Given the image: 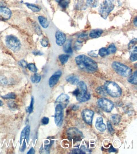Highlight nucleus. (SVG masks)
<instances>
[{
    "instance_id": "obj_47",
    "label": "nucleus",
    "mask_w": 137,
    "mask_h": 154,
    "mask_svg": "<svg viewBox=\"0 0 137 154\" xmlns=\"http://www.w3.org/2000/svg\"><path fill=\"white\" fill-rule=\"evenodd\" d=\"M33 54L35 56H38V55H42V53L40 51H34L33 52Z\"/></svg>"
},
{
    "instance_id": "obj_13",
    "label": "nucleus",
    "mask_w": 137,
    "mask_h": 154,
    "mask_svg": "<svg viewBox=\"0 0 137 154\" xmlns=\"http://www.w3.org/2000/svg\"><path fill=\"white\" fill-rule=\"evenodd\" d=\"M30 127L29 125H27L22 130L21 134L20 139V145H21L23 140L26 139L27 143H28L30 140Z\"/></svg>"
},
{
    "instance_id": "obj_52",
    "label": "nucleus",
    "mask_w": 137,
    "mask_h": 154,
    "mask_svg": "<svg viewBox=\"0 0 137 154\" xmlns=\"http://www.w3.org/2000/svg\"><path fill=\"white\" fill-rule=\"evenodd\" d=\"M3 104L4 103L1 100H0V106H2L3 105Z\"/></svg>"
},
{
    "instance_id": "obj_15",
    "label": "nucleus",
    "mask_w": 137,
    "mask_h": 154,
    "mask_svg": "<svg viewBox=\"0 0 137 154\" xmlns=\"http://www.w3.org/2000/svg\"><path fill=\"white\" fill-rule=\"evenodd\" d=\"M70 97L68 95L62 94L56 100V102L58 103L63 108H65L69 102Z\"/></svg>"
},
{
    "instance_id": "obj_19",
    "label": "nucleus",
    "mask_w": 137,
    "mask_h": 154,
    "mask_svg": "<svg viewBox=\"0 0 137 154\" xmlns=\"http://www.w3.org/2000/svg\"><path fill=\"white\" fill-rule=\"evenodd\" d=\"M71 41L70 40H68L66 41L64 44L63 50L67 54H71L73 53V49L71 47Z\"/></svg>"
},
{
    "instance_id": "obj_43",
    "label": "nucleus",
    "mask_w": 137,
    "mask_h": 154,
    "mask_svg": "<svg viewBox=\"0 0 137 154\" xmlns=\"http://www.w3.org/2000/svg\"><path fill=\"white\" fill-rule=\"evenodd\" d=\"M49 122V119L48 118L44 117L43 118L42 120V123L43 125H47L48 124Z\"/></svg>"
},
{
    "instance_id": "obj_53",
    "label": "nucleus",
    "mask_w": 137,
    "mask_h": 154,
    "mask_svg": "<svg viewBox=\"0 0 137 154\" xmlns=\"http://www.w3.org/2000/svg\"><path fill=\"white\" fill-rule=\"evenodd\" d=\"M57 2H60V1H61V0H55Z\"/></svg>"
},
{
    "instance_id": "obj_35",
    "label": "nucleus",
    "mask_w": 137,
    "mask_h": 154,
    "mask_svg": "<svg viewBox=\"0 0 137 154\" xmlns=\"http://www.w3.org/2000/svg\"><path fill=\"white\" fill-rule=\"evenodd\" d=\"M107 127L108 130L110 133L111 135H113L115 133V131L114 129H113L112 126L111 125V122L109 121H108L107 122Z\"/></svg>"
},
{
    "instance_id": "obj_44",
    "label": "nucleus",
    "mask_w": 137,
    "mask_h": 154,
    "mask_svg": "<svg viewBox=\"0 0 137 154\" xmlns=\"http://www.w3.org/2000/svg\"><path fill=\"white\" fill-rule=\"evenodd\" d=\"M19 65H20L22 67L24 68H26L28 67V65L27 62L24 60L20 61Z\"/></svg>"
},
{
    "instance_id": "obj_36",
    "label": "nucleus",
    "mask_w": 137,
    "mask_h": 154,
    "mask_svg": "<svg viewBox=\"0 0 137 154\" xmlns=\"http://www.w3.org/2000/svg\"><path fill=\"white\" fill-rule=\"evenodd\" d=\"M8 105L11 109L15 110L17 108V105L14 101H10L8 102Z\"/></svg>"
},
{
    "instance_id": "obj_17",
    "label": "nucleus",
    "mask_w": 137,
    "mask_h": 154,
    "mask_svg": "<svg viewBox=\"0 0 137 154\" xmlns=\"http://www.w3.org/2000/svg\"><path fill=\"white\" fill-rule=\"evenodd\" d=\"M103 31L101 29H95L91 31L89 34V37L93 39H96L99 37L102 34Z\"/></svg>"
},
{
    "instance_id": "obj_8",
    "label": "nucleus",
    "mask_w": 137,
    "mask_h": 154,
    "mask_svg": "<svg viewBox=\"0 0 137 154\" xmlns=\"http://www.w3.org/2000/svg\"><path fill=\"white\" fill-rule=\"evenodd\" d=\"M67 134L68 138L74 141H81L83 138V133L77 128H70L68 130Z\"/></svg>"
},
{
    "instance_id": "obj_50",
    "label": "nucleus",
    "mask_w": 137,
    "mask_h": 154,
    "mask_svg": "<svg viewBox=\"0 0 137 154\" xmlns=\"http://www.w3.org/2000/svg\"><path fill=\"white\" fill-rule=\"evenodd\" d=\"M134 25L136 27H137V17H136V18L134 19Z\"/></svg>"
},
{
    "instance_id": "obj_6",
    "label": "nucleus",
    "mask_w": 137,
    "mask_h": 154,
    "mask_svg": "<svg viewBox=\"0 0 137 154\" xmlns=\"http://www.w3.org/2000/svg\"><path fill=\"white\" fill-rule=\"evenodd\" d=\"M5 42L7 46L14 52L19 51L21 48L19 40L13 35H9L6 37Z\"/></svg>"
},
{
    "instance_id": "obj_45",
    "label": "nucleus",
    "mask_w": 137,
    "mask_h": 154,
    "mask_svg": "<svg viewBox=\"0 0 137 154\" xmlns=\"http://www.w3.org/2000/svg\"><path fill=\"white\" fill-rule=\"evenodd\" d=\"M26 142L25 140H24V142H23L22 146V147H21L20 150L21 152H23L25 151V150L26 149Z\"/></svg>"
},
{
    "instance_id": "obj_12",
    "label": "nucleus",
    "mask_w": 137,
    "mask_h": 154,
    "mask_svg": "<svg viewBox=\"0 0 137 154\" xmlns=\"http://www.w3.org/2000/svg\"><path fill=\"white\" fill-rule=\"evenodd\" d=\"M56 43L59 46H62L66 41V35L62 32L58 31L55 34Z\"/></svg>"
},
{
    "instance_id": "obj_37",
    "label": "nucleus",
    "mask_w": 137,
    "mask_h": 154,
    "mask_svg": "<svg viewBox=\"0 0 137 154\" xmlns=\"http://www.w3.org/2000/svg\"><path fill=\"white\" fill-rule=\"evenodd\" d=\"M137 43V39L134 38L129 43L128 45V48L129 50H132L134 48V46Z\"/></svg>"
},
{
    "instance_id": "obj_11",
    "label": "nucleus",
    "mask_w": 137,
    "mask_h": 154,
    "mask_svg": "<svg viewBox=\"0 0 137 154\" xmlns=\"http://www.w3.org/2000/svg\"><path fill=\"white\" fill-rule=\"evenodd\" d=\"M12 12L11 10L6 7H0V20H8L11 16Z\"/></svg>"
},
{
    "instance_id": "obj_21",
    "label": "nucleus",
    "mask_w": 137,
    "mask_h": 154,
    "mask_svg": "<svg viewBox=\"0 0 137 154\" xmlns=\"http://www.w3.org/2000/svg\"><path fill=\"white\" fill-rule=\"evenodd\" d=\"M137 72L135 71L134 74H132L129 77L128 79V81L129 82L132 84L136 85L137 84Z\"/></svg>"
},
{
    "instance_id": "obj_25",
    "label": "nucleus",
    "mask_w": 137,
    "mask_h": 154,
    "mask_svg": "<svg viewBox=\"0 0 137 154\" xmlns=\"http://www.w3.org/2000/svg\"><path fill=\"white\" fill-rule=\"evenodd\" d=\"M99 0H87V5L91 8L97 7L98 4Z\"/></svg>"
},
{
    "instance_id": "obj_30",
    "label": "nucleus",
    "mask_w": 137,
    "mask_h": 154,
    "mask_svg": "<svg viewBox=\"0 0 137 154\" xmlns=\"http://www.w3.org/2000/svg\"><path fill=\"white\" fill-rule=\"evenodd\" d=\"M107 50L109 54H113L116 51L117 48L114 44H111L107 48Z\"/></svg>"
},
{
    "instance_id": "obj_31",
    "label": "nucleus",
    "mask_w": 137,
    "mask_h": 154,
    "mask_svg": "<svg viewBox=\"0 0 137 154\" xmlns=\"http://www.w3.org/2000/svg\"><path fill=\"white\" fill-rule=\"evenodd\" d=\"M34 103V97L32 96V99H31V101L30 105L26 109L27 112L30 114L32 113L33 111Z\"/></svg>"
},
{
    "instance_id": "obj_29",
    "label": "nucleus",
    "mask_w": 137,
    "mask_h": 154,
    "mask_svg": "<svg viewBox=\"0 0 137 154\" xmlns=\"http://www.w3.org/2000/svg\"><path fill=\"white\" fill-rule=\"evenodd\" d=\"M16 97V95L13 92L9 93L2 96V98L4 99H14Z\"/></svg>"
},
{
    "instance_id": "obj_26",
    "label": "nucleus",
    "mask_w": 137,
    "mask_h": 154,
    "mask_svg": "<svg viewBox=\"0 0 137 154\" xmlns=\"http://www.w3.org/2000/svg\"><path fill=\"white\" fill-rule=\"evenodd\" d=\"M137 47H136L134 48V50L132 52H131L130 55V59L131 61L132 62H135L137 61Z\"/></svg>"
},
{
    "instance_id": "obj_3",
    "label": "nucleus",
    "mask_w": 137,
    "mask_h": 154,
    "mask_svg": "<svg viewBox=\"0 0 137 154\" xmlns=\"http://www.w3.org/2000/svg\"><path fill=\"white\" fill-rule=\"evenodd\" d=\"M104 87L107 93L112 97H120L122 95V91L120 87L118 84L114 82H106L104 84Z\"/></svg>"
},
{
    "instance_id": "obj_34",
    "label": "nucleus",
    "mask_w": 137,
    "mask_h": 154,
    "mask_svg": "<svg viewBox=\"0 0 137 154\" xmlns=\"http://www.w3.org/2000/svg\"><path fill=\"white\" fill-rule=\"evenodd\" d=\"M27 67L28 68L29 70H30L31 72H33L36 73L37 71H38V69H37L36 65L34 64H32V63H31V64H28V67Z\"/></svg>"
},
{
    "instance_id": "obj_23",
    "label": "nucleus",
    "mask_w": 137,
    "mask_h": 154,
    "mask_svg": "<svg viewBox=\"0 0 137 154\" xmlns=\"http://www.w3.org/2000/svg\"><path fill=\"white\" fill-rule=\"evenodd\" d=\"M111 122L113 123L114 125H118L120 121V116L118 114H114L111 117Z\"/></svg>"
},
{
    "instance_id": "obj_16",
    "label": "nucleus",
    "mask_w": 137,
    "mask_h": 154,
    "mask_svg": "<svg viewBox=\"0 0 137 154\" xmlns=\"http://www.w3.org/2000/svg\"><path fill=\"white\" fill-rule=\"evenodd\" d=\"M95 126L97 129L101 132L105 131L106 129V127L103 122V118L101 117L97 118V119Z\"/></svg>"
},
{
    "instance_id": "obj_46",
    "label": "nucleus",
    "mask_w": 137,
    "mask_h": 154,
    "mask_svg": "<svg viewBox=\"0 0 137 154\" xmlns=\"http://www.w3.org/2000/svg\"><path fill=\"white\" fill-rule=\"evenodd\" d=\"M73 153H84L85 154V153L83 152L82 150L81 149H74L73 151Z\"/></svg>"
},
{
    "instance_id": "obj_22",
    "label": "nucleus",
    "mask_w": 137,
    "mask_h": 154,
    "mask_svg": "<svg viewBox=\"0 0 137 154\" xmlns=\"http://www.w3.org/2000/svg\"><path fill=\"white\" fill-rule=\"evenodd\" d=\"M42 77L41 75L38 74H35L31 77V81L33 83L38 84L40 82Z\"/></svg>"
},
{
    "instance_id": "obj_2",
    "label": "nucleus",
    "mask_w": 137,
    "mask_h": 154,
    "mask_svg": "<svg viewBox=\"0 0 137 154\" xmlns=\"http://www.w3.org/2000/svg\"><path fill=\"white\" fill-rule=\"evenodd\" d=\"M77 88L73 92L78 101L85 102L89 100L91 95L87 91V85L83 81L79 82L77 84Z\"/></svg>"
},
{
    "instance_id": "obj_14",
    "label": "nucleus",
    "mask_w": 137,
    "mask_h": 154,
    "mask_svg": "<svg viewBox=\"0 0 137 154\" xmlns=\"http://www.w3.org/2000/svg\"><path fill=\"white\" fill-rule=\"evenodd\" d=\"M62 74V72L60 71H58L57 72H56L50 78L49 80V84L50 87H53L57 84Z\"/></svg>"
},
{
    "instance_id": "obj_33",
    "label": "nucleus",
    "mask_w": 137,
    "mask_h": 154,
    "mask_svg": "<svg viewBox=\"0 0 137 154\" xmlns=\"http://www.w3.org/2000/svg\"><path fill=\"white\" fill-rule=\"evenodd\" d=\"M98 54L102 57H105L109 55L107 49L105 48H102L100 49L99 51Z\"/></svg>"
},
{
    "instance_id": "obj_24",
    "label": "nucleus",
    "mask_w": 137,
    "mask_h": 154,
    "mask_svg": "<svg viewBox=\"0 0 137 154\" xmlns=\"http://www.w3.org/2000/svg\"><path fill=\"white\" fill-rule=\"evenodd\" d=\"M69 56L68 54H61L59 56V59L62 65H64L67 62Z\"/></svg>"
},
{
    "instance_id": "obj_48",
    "label": "nucleus",
    "mask_w": 137,
    "mask_h": 154,
    "mask_svg": "<svg viewBox=\"0 0 137 154\" xmlns=\"http://www.w3.org/2000/svg\"><path fill=\"white\" fill-rule=\"evenodd\" d=\"M35 150L34 149V148L33 147L31 148L29 150L27 154H35Z\"/></svg>"
},
{
    "instance_id": "obj_41",
    "label": "nucleus",
    "mask_w": 137,
    "mask_h": 154,
    "mask_svg": "<svg viewBox=\"0 0 137 154\" xmlns=\"http://www.w3.org/2000/svg\"><path fill=\"white\" fill-rule=\"evenodd\" d=\"M88 55L91 57L93 58H97L98 56V54H97L96 51H90L88 53Z\"/></svg>"
},
{
    "instance_id": "obj_1",
    "label": "nucleus",
    "mask_w": 137,
    "mask_h": 154,
    "mask_svg": "<svg viewBox=\"0 0 137 154\" xmlns=\"http://www.w3.org/2000/svg\"><path fill=\"white\" fill-rule=\"evenodd\" d=\"M76 64L82 71L89 74H94L98 70L96 62L85 55H81L76 57Z\"/></svg>"
},
{
    "instance_id": "obj_20",
    "label": "nucleus",
    "mask_w": 137,
    "mask_h": 154,
    "mask_svg": "<svg viewBox=\"0 0 137 154\" xmlns=\"http://www.w3.org/2000/svg\"><path fill=\"white\" fill-rule=\"evenodd\" d=\"M38 20L40 23V24L41 26L43 27L44 28H47L49 25V23L48 21V20L46 18L42 16H40L38 17Z\"/></svg>"
},
{
    "instance_id": "obj_49",
    "label": "nucleus",
    "mask_w": 137,
    "mask_h": 154,
    "mask_svg": "<svg viewBox=\"0 0 137 154\" xmlns=\"http://www.w3.org/2000/svg\"><path fill=\"white\" fill-rule=\"evenodd\" d=\"M79 106L75 105L73 106V110H74L76 111L79 109Z\"/></svg>"
},
{
    "instance_id": "obj_51",
    "label": "nucleus",
    "mask_w": 137,
    "mask_h": 154,
    "mask_svg": "<svg viewBox=\"0 0 137 154\" xmlns=\"http://www.w3.org/2000/svg\"><path fill=\"white\" fill-rule=\"evenodd\" d=\"M116 151V149H114L113 148V147H111L110 148L109 150V152H115Z\"/></svg>"
},
{
    "instance_id": "obj_39",
    "label": "nucleus",
    "mask_w": 137,
    "mask_h": 154,
    "mask_svg": "<svg viewBox=\"0 0 137 154\" xmlns=\"http://www.w3.org/2000/svg\"><path fill=\"white\" fill-rule=\"evenodd\" d=\"M60 6L62 8H66L68 6L69 2L68 0H61L60 1Z\"/></svg>"
},
{
    "instance_id": "obj_18",
    "label": "nucleus",
    "mask_w": 137,
    "mask_h": 154,
    "mask_svg": "<svg viewBox=\"0 0 137 154\" xmlns=\"http://www.w3.org/2000/svg\"><path fill=\"white\" fill-rule=\"evenodd\" d=\"M66 80L70 84L73 85H77L79 82V79L78 77L74 75H70L66 77Z\"/></svg>"
},
{
    "instance_id": "obj_9",
    "label": "nucleus",
    "mask_w": 137,
    "mask_h": 154,
    "mask_svg": "<svg viewBox=\"0 0 137 154\" xmlns=\"http://www.w3.org/2000/svg\"><path fill=\"white\" fill-rule=\"evenodd\" d=\"M63 108L60 104H58L56 106L55 113V122L57 126L60 127L63 122Z\"/></svg>"
},
{
    "instance_id": "obj_38",
    "label": "nucleus",
    "mask_w": 137,
    "mask_h": 154,
    "mask_svg": "<svg viewBox=\"0 0 137 154\" xmlns=\"http://www.w3.org/2000/svg\"><path fill=\"white\" fill-rule=\"evenodd\" d=\"M41 44L42 46L44 47H47L49 44L48 39L46 37H44L41 41Z\"/></svg>"
},
{
    "instance_id": "obj_7",
    "label": "nucleus",
    "mask_w": 137,
    "mask_h": 154,
    "mask_svg": "<svg viewBox=\"0 0 137 154\" xmlns=\"http://www.w3.org/2000/svg\"><path fill=\"white\" fill-rule=\"evenodd\" d=\"M98 106L103 111L109 113L114 108L112 102L106 98L99 99L97 101Z\"/></svg>"
},
{
    "instance_id": "obj_28",
    "label": "nucleus",
    "mask_w": 137,
    "mask_h": 154,
    "mask_svg": "<svg viewBox=\"0 0 137 154\" xmlns=\"http://www.w3.org/2000/svg\"><path fill=\"white\" fill-rule=\"evenodd\" d=\"M96 91L98 94H99L103 96H105L107 95V93L104 86L99 87L97 88Z\"/></svg>"
},
{
    "instance_id": "obj_4",
    "label": "nucleus",
    "mask_w": 137,
    "mask_h": 154,
    "mask_svg": "<svg viewBox=\"0 0 137 154\" xmlns=\"http://www.w3.org/2000/svg\"><path fill=\"white\" fill-rule=\"evenodd\" d=\"M114 0H105L101 4L99 9V12L103 19H106L110 13L114 8Z\"/></svg>"
},
{
    "instance_id": "obj_10",
    "label": "nucleus",
    "mask_w": 137,
    "mask_h": 154,
    "mask_svg": "<svg viewBox=\"0 0 137 154\" xmlns=\"http://www.w3.org/2000/svg\"><path fill=\"white\" fill-rule=\"evenodd\" d=\"M94 114V112L92 110L85 109L82 112V118L88 125H91Z\"/></svg>"
},
{
    "instance_id": "obj_5",
    "label": "nucleus",
    "mask_w": 137,
    "mask_h": 154,
    "mask_svg": "<svg viewBox=\"0 0 137 154\" xmlns=\"http://www.w3.org/2000/svg\"><path fill=\"white\" fill-rule=\"evenodd\" d=\"M112 67L117 74L122 76L127 77L132 74L130 68L119 62H114L112 64Z\"/></svg>"
},
{
    "instance_id": "obj_42",
    "label": "nucleus",
    "mask_w": 137,
    "mask_h": 154,
    "mask_svg": "<svg viewBox=\"0 0 137 154\" xmlns=\"http://www.w3.org/2000/svg\"><path fill=\"white\" fill-rule=\"evenodd\" d=\"M7 83V80L5 77L4 76L0 77V84L1 85H4L6 84Z\"/></svg>"
},
{
    "instance_id": "obj_32",
    "label": "nucleus",
    "mask_w": 137,
    "mask_h": 154,
    "mask_svg": "<svg viewBox=\"0 0 137 154\" xmlns=\"http://www.w3.org/2000/svg\"><path fill=\"white\" fill-rule=\"evenodd\" d=\"M26 5L29 9L35 12H38L40 11V9L39 8V7L34 5L27 3H26Z\"/></svg>"
},
{
    "instance_id": "obj_27",
    "label": "nucleus",
    "mask_w": 137,
    "mask_h": 154,
    "mask_svg": "<svg viewBox=\"0 0 137 154\" xmlns=\"http://www.w3.org/2000/svg\"><path fill=\"white\" fill-rule=\"evenodd\" d=\"M88 40V37L87 35L85 34H82L80 35L77 38V42L81 43L85 42H87Z\"/></svg>"
},
{
    "instance_id": "obj_40",
    "label": "nucleus",
    "mask_w": 137,
    "mask_h": 154,
    "mask_svg": "<svg viewBox=\"0 0 137 154\" xmlns=\"http://www.w3.org/2000/svg\"><path fill=\"white\" fill-rule=\"evenodd\" d=\"M83 44L82 43L79 42L77 41L76 42L75 44V46H74V48H75V50H79L81 49L82 47H83Z\"/></svg>"
}]
</instances>
